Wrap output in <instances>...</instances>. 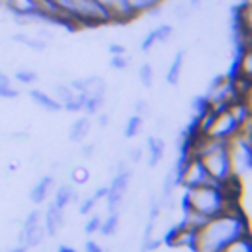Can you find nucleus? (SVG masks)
Wrapping results in <instances>:
<instances>
[{"instance_id":"6ab92c4d","label":"nucleus","mask_w":252,"mask_h":252,"mask_svg":"<svg viewBox=\"0 0 252 252\" xmlns=\"http://www.w3.org/2000/svg\"><path fill=\"white\" fill-rule=\"evenodd\" d=\"M69 179L73 185H85L91 179V171L87 165H73L69 171Z\"/></svg>"},{"instance_id":"20e7f679","label":"nucleus","mask_w":252,"mask_h":252,"mask_svg":"<svg viewBox=\"0 0 252 252\" xmlns=\"http://www.w3.org/2000/svg\"><path fill=\"white\" fill-rule=\"evenodd\" d=\"M240 130H242V124L236 120V116L226 106V108L215 110V118H213V122H211V126H209L205 136H211V138L220 140V142H230Z\"/></svg>"},{"instance_id":"a19ab883","label":"nucleus","mask_w":252,"mask_h":252,"mask_svg":"<svg viewBox=\"0 0 252 252\" xmlns=\"http://www.w3.org/2000/svg\"><path fill=\"white\" fill-rule=\"evenodd\" d=\"M187 2H189V6L193 10H201L203 8V0H187Z\"/></svg>"},{"instance_id":"aec40b11","label":"nucleus","mask_w":252,"mask_h":252,"mask_svg":"<svg viewBox=\"0 0 252 252\" xmlns=\"http://www.w3.org/2000/svg\"><path fill=\"white\" fill-rule=\"evenodd\" d=\"M104 100H106V96H85L83 110L87 112V116L98 114L102 110V106H104Z\"/></svg>"},{"instance_id":"393cba45","label":"nucleus","mask_w":252,"mask_h":252,"mask_svg":"<svg viewBox=\"0 0 252 252\" xmlns=\"http://www.w3.org/2000/svg\"><path fill=\"white\" fill-rule=\"evenodd\" d=\"M191 10H193V8L189 6V2H187V0H177V2L173 4V8H171V14H173V18H175V20L185 22V20H189Z\"/></svg>"},{"instance_id":"f8f14e48","label":"nucleus","mask_w":252,"mask_h":252,"mask_svg":"<svg viewBox=\"0 0 252 252\" xmlns=\"http://www.w3.org/2000/svg\"><path fill=\"white\" fill-rule=\"evenodd\" d=\"M91 118L89 116H81V118H77L73 124H71V128H69V140L73 142V144H83V140L89 136V132H91Z\"/></svg>"},{"instance_id":"f3484780","label":"nucleus","mask_w":252,"mask_h":252,"mask_svg":"<svg viewBox=\"0 0 252 252\" xmlns=\"http://www.w3.org/2000/svg\"><path fill=\"white\" fill-rule=\"evenodd\" d=\"M222 252H252V236H250V232L234 238L230 244L224 246Z\"/></svg>"},{"instance_id":"0eeeda50","label":"nucleus","mask_w":252,"mask_h":252,"mask_svg":"<svg viewBox=\"0 0 252 252\" xmlns=\"http://www.w3.org/2000/svg\"><path fill=\"white\" fill-rule=\"evenodd\" d=\"M53 183H55L53 175H43V177H39V179L33 183V187L30 189V201H32L33 205L45 203V199L49 197V193H51V189H53Z\"/></svg>"},{"instance_id":"c85d7f7f","label":"nucleus","mask_w":252,"mask_h":252,"mask_svg":"<svg viewBox=\"0 0 252 252\" xmlns=\"http://www.w3.org/2000/svg\"><path fill=\"white\" fill-rule=\"evenodd\" d=\"M83 102H85V94L83 93H75V96L69 102H65L61 108H65L67 112H79V110H83Z\"/></svg>"},{"instance_id":"dca6fc26","label":"nucleus","mask_w":252,"mask_h":252,"mask_svg":"<svg viewBox=\"0 0 252 252\" xmlns=\"http://www.w3.org/2000/svg\"><path fill=\"white\" fill-rule=\"evenodd\" d=\"M142 130H144V118L138 116V114H132V116L126 120V124H124V138L132 140V138L140 136Z\"/></svg>"},{"instance_id":"2f4dec72","label":"nucleus","mask_w":252,"mask_h":252,"mask_svg":"<svg viewBox=\"0 0 252 252\" xmlns=\"http://www.w3.org/2000/svg\"><path fill=\"white\" fill-rule=\"evenodd\" d=\"M100 220H102L100 215H89V220L85 222V232H87V234H94V232H98V228H100Z\"/></svg>"},{"instance_id":"423d86ee","label":"nucleus","mask_w":252,"mask_h":252,"mask_svg":"<svg viewBox=\"0 0 252 252\" xmlns=\"http://www.w3.org/2000/svg\"><path fill=\"white\" fill-rule=\"evenodd\" d=\"M106 91H108V85L100 75H89L81 79V93L85 96H106Z\"/></svg>"},{"instance_id":"9b49d317","label":"nucleus","mask_w":252,"mask_h":252,"mask_svg":"<svg viewBox=\"0 0 252 252\" xmlns=\"http://www.w3.org/2000/svg\"><path fill=\"white\" fill-rule=\"evenodd\" d=\"M30 98H32L37 106H41L43 110H47V112H59V110H61V104L53 98V94H47V93L41 91V89H32V91H30Z\"/></svg>"},{"instance_id":"1a4fd4ad","label":"nucleus","mask_w":252,"mask_h":252,"mask_svg":"<svg viewBox=\"0 0 252 252\" xmlns=\"http://www.w3.org/2000/svg\"><path fill=\"white\" fill-rule=\"evenodd\" d=\"M183 65H185V49H179L173 55V59H171V63L167 67V73H165V83L167 85H171V87L179 85L181 73H183Z\"/></svg>"},{"instance_id":"b1692460","label":"nucleus","mask_w":252,"mask_h":252,"mask_svg":"<svg viewBox=\"0 0 252 252\" xmlns=\"http://www.w3.org/2000/svg\"><path fill=\"white\" fill-rule=\"evenodd\" d=\"M138 79L142 83V87L150 89L154 85V79H156V73H154V65L152 63H142L140 69H138Z\"/></svg>"},{"instance_id":"4be33fe9","label":"nucleus","mask_w":252,"mask_h":252,"mask_svg":"<svg viewBox=\"0 0 252 252\" xmlns=\"http://www.w3.org/2000/svg\"><path fill=\"white\" fill-rule=\"evenodd\" d=\"M18 96H20V91L12 85V79L2 73V77H0V98L10 100V98H18Z\"/></svg>"},{"instance_id":"473e14b6","label":"nucleus","mask_w":252,"mask_h":252,"mask_svg":"<svg viewBox=\"0 0 252 252\" xmlns=\"http://www.w3.org/2000/svg\"><path fill=\"white\" fill-rule=\"evenodd\" d=\"M126 158H128V159H126L128 163H140V161H142V158H144V150H142L140 146H136V148L128 150Z\"/></svg>"},{"instance_id":"72a5a7b5","label":"nucleus","mask_w":252,"mask_h":252,"mask_svg":"<svg viewBox=\"0 0 252 252\" xmlns=\"http://www.w3.org/2000/svg\"><path fill=\"white\" fill-rule=\"evenodd\" d=\"M39 222H41V213L37 209H33L32 213H28L26 220L22 222V226H32V224H39Z\"/></svg>"},{"instance_id":"79ce46f5","label":"nucleus","mask_w":252,"mask_h":252,"mask_svg":"<svg viewBox=\"0 0 252 252\" xmlns=\"http://www.w3.org/2000/svg\"><path fill=\"white\" fill-rule=\"evenodd\" d=\"M57 252H77L73 246H69V244H61L59 248H57Z\"/></svg>"},{"instance_id":"2eb2a0df","label":"nucleus","mask_w":252,"mask_h":252,"mask_svg":"<svg viewBox=\"0 0 252 252\" xmlns=\"http://www.w3.org/2000/svg\"><path fill=\"white\" fill-rule=\"evenodd\" d=\"M118 226H120V213H108L102 220H100V228L98 232L102 236H114L118 232Z\"/></svg>"},{"instance_id":"c9c22d12","label":"nucleus","mask_w":252,"mask_h":252,"mask_svg":"<svg viewBox=\"0 0 252 252\" xmlns=\"http://www.w3.org/2000/svg\"><path fill=\"white\" fill-rule=\"evenodd\" d=\"M94 152H96V146H94V142H91V144H83V146H81V156H83L85 159H91V158H94Z\"/></svg>"},{"instance_id":"ddd939ff","label":"nucleus","mask_w":252,"mask_h":252,"mask_svg":"<svg viewBox=\"0 0 252 252\" xmlns=\"http://www.w3.org/2000/svg\"><path fill=\"white\" fill-rule=\"evenodd\" d=\"M12 41H16V43H20V45H24V47H30L32 51H39V53L47 49V43H45L43 39H39V37H35V35H30V33H26V32L14 33V35H12Z\"/></svg>"},{"instance_id":"e433bc0d","label":"nucleus","mask_w":252,"mask_h":252,"mask_svg":"<svg viewBox=\"0 0 252 252\" xmlns=\"http://www.w3.org/2000/svg\"><path fill=\"white\" fill-rule=\"evenodd\" d=\"M85 252H104V248L94 240H87L85 242Z\"/></svg>"},{"instance_id":"4c0bfd02","label":"nucleus","mask_w":252,"mask_h":252,"mask_svg":"<svg viewBox=\"0 0 252 252\" xmlns=\"http://www.w3.org/2000/svg\"><path fill=\"white\" fill-rule=\"evenodd\" d=\"M96 116H98V126H100V128H106V126L110 124V114H108V112H102V110H100Z\"/></svg>"},{"instance_id":"cd10ccee","label":"nucleus","mask_w":252,"mask_h":252,"mask_svg":"<svg viewBox=\"0 0 252 252\" xmlns=\"http://www.w3.org/2000/svg\"><path fill=\"white\" fill-rule=\"evenodd\" d=\"M211 106H209V102H207V98L201 94V96H195L193 100H191V114H193V118H197V116H201L203 112H207Z\"/></svg>"},{"instance_id":"c03bdc74","label":"nucleus","mask_w":252,"mask_h":252,"mask_svg":"<svg viewBox=\"0 0 252 252\" xmlns=\"http://www.w3.org/2000/svg\"><path fill=\"white\" fill-rule=\"evenodd\" d=\"M0 77H2V69H0Z\"/></svg>"},{"instance_id":"f704fd0d","label":"nucleus","mask_w":252,"mask_h":252,"mask_svg":"<svg viewBox=\"0 0 252 252\" xmlns=\"http://www.w3.org/2000/svg\"><path fill=\"white\" fill-rule=\"evenodd\" d=\"M108 53L110 55H122V53H126V45L120 43V41H110L108 43Z\"/></svg>"},{"instance_id":"ea45409f","label":"nucleus","mask_w":252,"mask_h":252,"mask_svg":"<svg viewBox=\"0 0 252 252\" xmlns=\"http://www.w3.org/2000/svg\"><path fill=\"white\" fill-rule=\"evenodd\" d=\"M106 191H108L106 187H98L93 195H94V199H96V201H100V199H104V197H106Z\"/></svg>"},{"instance_id":"58836bf2","label":"nucleus","mask_w":252,"mask_h":252,"mask_svg":"<svg viewBox=\"0 0 252 252\" xmlns=\"http://www.w3.org/2000/svg\"><path fill=\"white\" fill-rule=\"evenodd\" d=\"M165 128H167V118H165V116H159V118L156 120V130L161 132V130H165Z\"/></svg>"},{"instance_id":"4468645a","label":"nucleus","mask_w":252,"mask_h":252,"mask_svg":"<svg viewBox=\"0 0 252 252\" xmlns=\"http://www.w3.org/2000/svg\"><path fill=\"white\" fill-rule=\"evenodd\" d=\"M4 2H6V12H10L14 18L32 14L35 6V0H4Z\"/></svg>"},{"instance_id":"412c9836","label":"nucleus","mask_w":252,"mask_h":252,"mask_svg":"<svg viewBox=\"0 0 252 252\" xmlns=\"http://www.w3.org/2000/svg\"><path fill=\"white\" fill-rule=\"evenodd\" d=\"M152 35L156 37L158 43H167V41L175 35V30H173V26H169V24H159V26H156V28L152 30Z\"/></svg>"},{"instance_id":"bb28decb","label":"nucleus","mask_w":252,"mask_h":252,"mask_svg":"<svg viewBox=\"0 0 252 252\" xmlns=\"http://www.w3.org/2000/svg\"><path fill=\"white\" fill-rule=\"evenodd\" d=\"M132 65V57H128L126 53L122 55H110V69L114 71H126Z\"/></svg>"},{"instance_id":"f03ea898","label":"nucleus","mask_w":252,"mask_h":252,"mask_svg":"<svg viewBox=\"0 0 252 252\" xmlns=\"http://www.w3.org/2000/svg\"><path fill=\"white\" fill-rule=\"evenodd\" d=\"M238 199H232L222 185L219 183H209V185H201L195 189H185L183 197H181V209H193L197 213H201L207 219H213L220 213H224L230 203H234Z\"/></svg>"},{"instance_id":"37998d69","label":"nucleus","mask_w":252,"mask_h":252,"mask_svg":"<svg viewBox=\"0 0 252 252\" xmlns=\"http://www.w3.org/2000/svg\"><path fill=\"white\" fill-rule=\"evenodd\" d=\"M8 252H28V248L26 246H22V244H16L14 248H10Z\"/></svg>"},{"instance_id":"6e6552de","label":"nucleus","mask_w":252,"mask_h":252,"mask_svg":"<svg viewBox=\"0 0 252 252\" xmlns=\"http://www.w3.org/2000/svg\"><path fill=\"white\" fill-rule=\"evenodd\" d=\"M146 150H148V167H156L163 156H165V142L159 136H150L146 142Z\"/></svg>"},{"instance_id":"7c9ffc66","label":"nucleus","mask_w":252,"mask_h":252,"mask_svg":"<svg viewBox=\"0 0 252 252\" xmlns=\"http://www.w3.org/2000/svg\"><path fill=\"white\" fill-rule=\"evenodd\" d=\"M96 199H94V195H89L87 199H83L81 203H79V215H91L93 211H94V207H96Z\"/></svg>"},{"instance_id":"39448f33","label":"nucleus","mask_w":252,"mask_h":252,"mask_svg":"<svg viewBox=\"0 0 252 252\" xmlns=\"http://www.w3.org/2000/svg\"><path fill=\"white\" fill-rule=\"evenodd\" d=\"M63 211H65V209H59V207L53 205V203L47 205V209H45V213H43V217H41V219H43V220H41V226H43V230H45L47 236H55V234L61 230V226H63V222H65Z\"/></svg>"},{"instance_id":"c756f323","label":"nucleus","mask_w":252,"mask_h":252,"mask_svg":"<svg viewBox=\"0 0 252 252\" xmlns=\"http://www.w3.org/2000/svg\"><path fill=\"white\" fill-rule=\"evenodd\" d=\"M134 114H138V116H142V118H148V116L152 114L150 102H148L146 98H136V102H134Z\"/></svg>"},{"instance_id":"f257e3e1","label":"nucleus","mask_w":252,"mask_h":252,"mask_svg":"<svg viewBox=\"0 0 252 252\" xmlns=\"http://www.w3.org/2000/svg\"><path fill=\"white\" fill-rule=\"evenodd\" d=\"M248 232V217L240 209L238 201H234L224 213L209 219L197 230V252H222L226 244Z\"/></svg>"},{"instance_id":"a878e982","label":"nucleus","mask_w":252,"mask_h":252,"mask_svg":"<svg viewBox=\"0 0 252 252\" xmlns=\"http://www.w3.org/2000/svg\"><path fill=\"white\" fill-rule=\"evenodd\" d=\"M14 79L20 83V85H33L39 77H37V71L33 69H18L14 73Z\"/></svg>"},{"instance_id":"7ed1b4c3","label":"nucleus","mask_w":252,"mask_h":252,"mask_svg":"<svg viewBox=\"0 0 252 252\" xmlns=\"http://www.w3.org/2000/svg\"><path fill=\"white\" fill-rule=\"evenodd\" d=\"M252 124V122H250ZM250 124L242 126V130L228 142V154L232 161V171L236 177H244L252 171V140H250Z\"/></svg>"},{"instance_id":"9d476101","label":"nucleus","mask_w":252,"mask_h":252,"mask_svg":"<svg viewBox=\"0 0 252 252\" xmlns=\"http://www.w3.org/2000/svg\"><path fill=\"white\" fill-rule=\"evenodd\" d=\"M75 201H79V195H77V189L69 183H61L53 193V205H57L59 209H67Z\"/></svg>"},{"instance_id":"a211bd4d","label":"nucleus","mask_w":252,"mask_h":252,"mask_svg":"<svg viewBox=\"0 0 252 252\" xmlns=\"http://www.w3.org/2000/svg\"><path fill=\"white\" fill-rule=\"evenodd\" d=\"M75 96V91L69 87V83H57L53 87V98L63 106L65 102H69L71 98Z\"/></svg>"},{"instance_id":"5701e85b","label":"nucleus","mask_w":252,"mask_h":252,"mask_svg":"<svg viewBox=\"0 0 252 252\" xmlns=\"http://www.w3.org/2000/svg\"><path fill=\"white\" fill-rule=\"evenodd\" d=\"M128 4H130V8L136 12V16H140V14H146L148 10H152V8H156V6H161L163 4V0H126Z\"/></svg>"}]
</instances>
